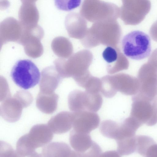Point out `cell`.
Segmentation results:
<instances>
[{
	"mask_svg": "<svg viewBox=\"0 0 157 157\" xmlns=\"http://www.w3.org/2000/svg\"><path fill=\"white\" fill-rule=\"evenodd\" d=\"M65 24L69 34L77 38L85 36L88 29L86 19L76 12H71L67 15Z\"/></svg>",
	"mask_w": 157,
	"mask_h": 157,
	"instance_id": "cell-10",
	"label": "cell"
},
{
	"mask_svg": "<svg viewBox=\"0 0 157 157\" xmlns=\"http://www.w3.org/2000/svg\"><path fill=\"white\" fill-rule=\"evenodd\" d=\"M18 16L19 21L24 26L37 24L39 18L35 3H22L19 9Z\"/></svg>",
	"mask_w": 157,
	"mask_h": 157,
	"instance_id": "cell-13",
	"label": "cell"
},
{
	"mask_svg": "<svg viewBox=\"0 0 157 157\" xmlns=\"http://www.w3.org/2000/svg\"><path fill=\"white\" fill-rule=\"evenodd\" d=\"M123 129L122 125L110 120L103 121L99 127L100 131L104 136L116 140L121 137Z\"/></svg>",
	"mask_w": 157,
	"mask_h": 157,
	"instance_id": "cell-15",
	"label": "cell"
},
{
	"mask_svg": "<svg viewBox=\"0 0 157 157\" xmlns=\"http://www.w3.org/2000/svg\"><path fill=\"white\" fill-rule=\"evenodd\" d=\"M80 13L91 22L117 20L120 17V8L114 3L100 0H84Z\"/></svg>",
	"mask_w": 157,
	"mask_h": 157,
	"instance_id": "cell-1",
	"label": "cell"
},
{
	"mask_svg": "<svg viewBox=\"0 0 157 157\" xmlns=\"http://www.w3.org/2000/svg\"><path fill=\"white\" fill-rule=\"evenodd\" d=\"M120 17L126 25H136L148 13L151 4L149 0H121Z\"/></svg>",
	"mask_w": 157,
	"mask_h": 157,
	"instance_id": "cell-4",
	"label": "cell"
},
{
	"mask_svg": "<svg viewBox=\"0 0 157 157\" xmlns=\"http://www.w3.org/2000/svg\"><path fill=\"white\" fill-rule=\"evenodd\" d=\"M53 136V132L48 125L40 124L33 126L28 133L21 136L20 139L29 151L36 154V149L49 143Z\"/></svg>",
	"mask_w": 157,
	"mask_h": 157,
	"instance_id": "cell-6",
	"label": "cell"
},
{
	"mask_svg": "<svg viewBox=\"0 0 157 157\" xmlns=\"http://www.w3.org/2000/svg\"><path fill=\"white\" fill-rule=\"evenodd\" d=\"M121 32V27L117 20H109L94 23L85 36L93 39H118Z\"/></svg>",
	"mask_w": 157,
	"mask_h": 157,
	"instance_id": "cell-7",
	"label": "cell"
},
{
	"mask_svg": "<svg viewBox=\"0 0 157 157\" xmlns=\"http://www.w3.org/2000/svg\"><path fill=\"white\" fill-rule=\"evenodd\" d=\"M105 60L109 64V67L113 65L118 58V50L113 46H109L104 50L102 54Z\"/></svg>",
	"mask_w": 157,
	"mask_h": 157,
	"instance_id": "cell-18",
	"label": "cell"
},
{
	"mask_svg": "<svg viewBox=\"0 0 157 157\" xmlns=\"http://www.w3.org/2000/svg\"><path fill=\"white\" fill-rule=\"evenodd\" d=\"M55 5L58 9L70 11L78 7L81 0H54Z\"/></svg>",
	"mask_w": 157,
	"mask_h": 157,
	"instance_id": "cell-17",
	"label": "cell"
},
{
	"mask_svg": "<svg viewBox=\"0 0 157 157\" xmlns=\"http://www.w3.org/2000/svg\"><path fill=\"white\" fill-rule=\"evenodd\" d=\"M43 155H58L60 156L78 157V153L72 150L70 147L64 143H52L45 147L43 149Z\"/></svg>",
	"mask_w": 157,
	"mask_h": 157,
	"instance_id": "cell-16",
	"label": "cell"
},
{
	"mask_svg": "<svg viewBox=\"0 0 157 157\" xmlns=\"http://www.w3.org/2000/svg\"><path fill=\"white\" fill-rule=\"evenodd\" d=\"M69 142L72 148L78 154L79 157H87L94 143L90 134L77 132L73 129L70 134Z\"/></svg>",
	"mask_w": 157,
	"mask_h": 157,
	"instance_id": "cell-11",
	"label": "cell"
},
{
	"mask_svg": "<svg viewBox=\"0 0 157 157\" xmlns=\"http://www.w3.org/2000/svg\"><path fill=\"white\" fill-rule=\"evenodd\" d=\"M58 99V95L53 92H41L37 96L36 106L42 112L47 114H51L57 109Z\"/></svg>",
	"mask_w": 157,
	"mask_h": 157,
	"instance_id": "cell-14",
	"label": "cell"
},
{
	"mask_svg": "<svg viewBox=\"0 0 157 157\" xmlns=\"http://www.w3.org/2000/svg\"><path fill=\"white\" fill-rule=\"evenodd\" d=\"M10 76L17 86L27 90L39 83L40 74L37 67L32 61L23 59L16 62L11 70Z\"/></svg>",
	"mask_w": 157,
	"mask_h": 157,
	"instance_id": "cell-3",
	"label": "cell"
},
{
	"mask_svg": "<svg viewBox=\"0 0 157 157\" xmlns=\"http://www.w3.org/2000/svg\"><path fill=\"white\" fill-rule=\"evenodd\" d=\"M22 3H35L37 0H21Z\"/></svg>",
	"mask_w": 157,
	"mask_h": 157,
	"instance_id": "cell-21",
	"label": "cell"
},
{
	"mask_svg": "<svg viewBox=\"0 0 157 157\" xmlns=\"http://www.w3.org/2000/svg\"><path fill=\"white\" fill-rule=\"evenodd\" d=\"M23 103L25 108L29 106L33 101L32 95L28 92L24 90L17 92L14 95Z\"/></svg>",
	"mask_w": 157,
	"mask_h": 157,
	"instance_id": "cell-19",
	"label": "cell"
},
{
	"mask_svg": "<svg viewBox=\"0 0 157 157\" xmlns=\"http://www.w3.org/2000/svg\"><path fill=\"white\" fill-rule=\"evenodd\" d=\"M121 45L124 55L132 59H143L151 53L150 38L141 31L135 30L128 33L123 37Z\"/></svg>",
	"mask_w": 157,
	"mask_h": 157,
	"instance_id": "cell-2",
	"label": "cell"
},
{
	"mask_svg": "<svg viewBox=\"0 0 157 157\" xmlns=\"http://www.w3.org/2000/svg\"><path fill=\"white\" fill-rule=\"evenodd\" d=\"M100 156L118 157L119 156V155L117 151H109L102 153Z\"/></svg>",
	"mask_w": 157,
	"mask_h": 157,
	"instance_id": "cell-20",
	"label": "cell"
},
{
	"mask_svg": "<svg viewBox=\"0 0 157 157\" xmlns=\"http://www.w3.org/2000/svg\"><path fill=\"white\" fill-rule=\"evenodd\" d=\"M74 118L73 112L62 111L52 117L47 125L54 133L63 134L73 127Z\"/></svg>",
	"mask_w": 157,
	"mask_h": 157,
	"instance_id": "cell-12",
	"label": "cell"
},
{
	"mask_svg": "<svg viewBox=\"0 0 157 157\" xmlns=\"http://www.w3.org/2000/svg\"><path fill=\"white\" fill-rule=\"evenodd\" d=\"M103 99L99 93H91L76 90L71 92L68 97V107L73 112L87 111H98L101 108Z\"/></svg>",
	"mask_w": 157,
	"mask_h": 157,
	"instance_id": "cell-5",
	"label": "cell"
},
{
	"mask_svg": "<svg viewBox=\"0 0 157 157\" xmlns=\"http://www.w3.org/2000/svg\"><path fill=\"white\" fill-rule=\"evenodd\" d=\"M0 106L1 117L6 121L14 122L20 118L23 109L25 108L20 100L15 96L2 101Z\"/></svg>",
	"mask_w": 157,
	"mask_h": 157,
	"instance_id": "cell-9",
	"label": "cell"
},
{
	"mask_svg": "<svg viewBox=\"0 0 157 157\" xmlns=\"http://www.w3.org/2000/svg\"><path fill=\"white\" fill-rule=\"evenodd\" d=\"M73 113V129L74 131L90 134L99 126L100 118L95 112L83 111Z\"/></svg>",
	"mask_w": 157,
	"mask_h": 157,
	"instance_id": "cell-8",
	"label": "cell"
}]
</instances>
